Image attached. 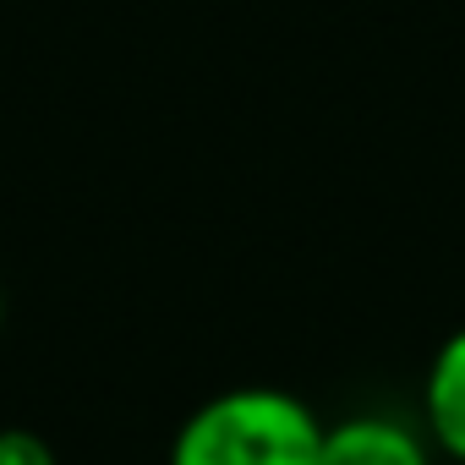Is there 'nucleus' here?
<instances>
[{"label":"nucleus","mask_w":465,"mask_h":465,"mask_svg":"<svg viewBox=\"0 0 465 465\" xmlns=\"http://www.w3.org/2000/svg\"><path fill=\"white\" fill-rule=\"evenodd\" d=\"M318 411L274 383H242L203 400L170 438L164 465H318Z\"/></svg>","instance_id":"obj_1"},{"label":"nucleus","mask_w":465,"mask_h":465,"mask_svg":"<svg viewBox=\"0 0 465 465\" xmlns=\"http://www.w3.org/2000/svg\"><path fill=\"white\" fill-rule=\"evenodd\" d=\"M318 465H432L427 427L389 416V411H356L340 421H323V454Z\"/></svg>","instance_id":"obj_2"},{"label":"nucleus","mask_w":465,"mask_h":465,"mask_svg":"<svg viewBox=\"0 0 465 465\" xmlns=\"http://www.w3.org/2000/svg\"><path fill=\"white\" fill-rule=\"evenodd\" d=\"M421 427L438 454L465 465V329H454L421 372Z\"/></svg>","instance_id":"obj_3"},{"label":"nucleus","mask_w":465,"mask_h":465,"mask_svg":"<svg viewBox=\"0 0 465 465\" xmlns=\"http://www.w3.org/2000/svg\"><path fill=\"white\" fill-rule=\"evenodd\" d=\"M0 465H61L50 438H39L34 427H0Z\"/></svg>","instance_id":"obj_4"}]
</instances>
